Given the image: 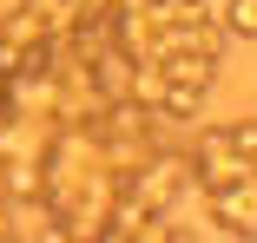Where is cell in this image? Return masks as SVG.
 <instances>
[{"instance_id":"obj_1","label":"cell","mask_w":257,"mask_h":243,"mask_svg":"<svg viewBox=\"0 0 257 243\" xmlns=\"http://www.w3.org/2000/svg\"><path fill=\"white\" fill-rule=\"evenodd\" d=\"M159 60H165V79L198 86V92H211V86H218V66H224V60H211V53H159Z\"/></svg>"},{"instance_id":"obj_4","label":"cell","mask_w":257,"mask_h":243,"mask_svg":"<svg viewBox=\"0 0 257 243\" xmlns=\"http://www.w3.org/2000/svg\"><path fill=\"white\" fill-rule=\"evenodd\" d=\"M224 138H231L237 152L250 158V144H257V118H231V125H224Z\"/></svg>"},{"instance_id":"obj_5","label":"cell","mask_w":257,"mask_h":243,"mask_svg":"<svg viewBox=\"0 0 257 243\" xmlns=\"http://www.w3.org/2000/svg\"><path fill=\"white\" fill-rule=\"evenodd\" d=\"M250 171H257V144H250Z\"/></svg>"},{"instance_id":"obj_2","label":"cell","mask_w":257,"mask_h":243,"mask_svg":"<svg viewBox=\"0 0 257 243\" xmlns=\"http://www.w3.org/2000/svg\"><path fill=\"white\" fill-rule=\"evenodd\" d=\"M152 112H159V118H178V125H191V118L204 112V92H198V86H178V79H172V86H165V99L152 106Z\"/></svg>"},{"instance_id":"obj_3","label":"cell","mask_w":257,"mask_h":243,"mask_svg":"<svg viewBox=\"0 0 257 243\" xmlns=\"http://www.w3.org/2000/svg\"><path fill=\"white\" fill-rule=\"evenodd\" d=\"M218 20H224V33H231V40H257V0H224Z\"/></svg>"}]
</instances>
